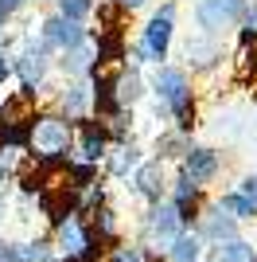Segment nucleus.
I'll return each mask as SVG.
<instances>
[{
    "label": "nucleus",
    "mask_w": 257,
    "mask_h": 262,
    "mask_svg": "<svg viewBox=\"0 0 257 262\" xmlns=\"http://www.w3.org/2000/svg\"><path fill=\"white\" fill-rule=\"evenodd\" d=\"M179 172H187L199 188H207L214 176L222 172V153H214L207 145H191V149L179 157Z\"/></svg>",
    "instance_id": "11"
},
{
    "label": "nucleus",
    "mask_w": 257,
    "mask_h": 262,
    "mask_svg": "<svg viewBox=\"0 0 257 262\" xmlns=\"http://www.w3.org/2000/svg\"><path fill=\"white\" fill-rule=\"evenodd\" d=\"M4 4H8V8H12V12H20V8H23V4H28V0H4Z\"/></svg>",
    "instance_id": "31"
},
{
    "label": "nucleus",
    "mask_w": 257,
    "mask_h": 262,
    "mask_svg": "<svg viewBox=\"0 0 257 262\" xmlns=\"http://www.w3.org/2000/svg\"><path fill=\"white\" fill-rule=\"evenodd\" d=\"M253 258H257L253 243H249V239H238V235L211 247V262H253Z\"/></svg>",
    "instance_id": "18"
},
{
    "label": "nucleus",
    "mask_w": 257,
    "mask_h": 262,
    "mask_svg": "<svg viewBox=\"0 0 257 262\" xmlns=\"http://www.w3.org/2000/svg\"><path fill=\"white\" fill-rule=\"evenodd\" d=\"M109 149V133H106V121L86 114V118L74 121V141H70V153L74 161H86V164H101Z\"/></svg>",
    "instance_id": "6"
},
{
    "label": "nucleus",
    "mask_w": 257,
    "mask_h": 262,
    "mask_svg": "<svg viewBox=\"0 0 257 262\" xmlns=\"http://www.w3.org/2000/svg\"><path fill=\"white\" fill-rule=\"evenodd\" d=\"M113 4H117L121 12H137V8H144L148 0H113Z\"/></svg>",
    "instance_id": "29"
},
{
    "label": "nucleus",
    "mask_w": 257,
    "mask_h": 262,
    "mask_svg": "<svg viewBox=\"0 0 257 262\" xmlns=\"http://www.w3.org/2000/svg\"><path fill=\"white\" fill-rule=\"evenodd\" d=\"M55 114H63L66 121L86 118L90 114V78H66L55 98Z\"/></svg>",
    "instance_id": "12"
},
{
    "label": "nucleus",
    "mask_w": 257,
    "mask_h": 262,
    "mask_svg": "<svg viewBox=\"0 0 257 262\" xmlns=\"http://www.w3.org/2000/svg\"><path fill=\"white\" fill-rule=\"evenodd\" d=\"M59 254H55V243L51 239H28L20 243V254H16V262H55Z\"/></svg>",
    "instance_id": "21"
},
{
    "label": "nucleus",
    "mask_w": 257,
    "mask_h": 262,
    "mask_svg": "<svg viewBox=\"0 0 257 262\" xmlns=\"http://www.w3.org/2000/svg\"><path fill=\"white\" fill-rule=\"evenodd\" d=\"M59 55H63L59 67H63L66 78H90V75H94V67H97V51H94V39H90V35H86L82 43L59 51Z\"/></svg>",
    "instance_id": "14"
},
{
    "label": "nucleus",
    "mask_w": 257,
    "mask_h": 262,
    "mask_svg": "<svg viewBox=\"0 0 257 262\" xmlns=\"http://www.w3.org/2000/svg\"><path fill=\"white\" fill-rule=\"evenodd\" d=\"M253 39H257V4H249L242 16V43H253Z\"/></svg>",
    "instance_id": "24"
},
{
    "label": "nucleus",
    "mask_w": 257,
    "mask_h": 262,
    "mask_svg": "<svg viewBox=\"0 0 257 262\" xmlns=\"http://www.w3.org/2000/svg\"><path fill=\"white\" fill-rule=\"evenodd\" d=\"M109 262H156L148 251V243H117L109 251Z\"/></svg>",
    "instance_id": "22"
},
{
    "label": "nucleus",
    "mask_w": 257,
    "mask_h": 262,
    "mask_svg": "<svg viewBox=\"0 0 257 262\" xmlns=\"http://www.w3.org/2000/svg\"><path fill=\"white\" fill-rule=\"evenodd\" d=\"M140 161H144V157H140V149L133 141H109L106 157H101V168H106V176H113V180H125Z\"/></svg>",
    "instance_id": "15"
},
{
    "label": "nucleus",
    "mask_w": 257,
    "mask_h": 262,
    "mask_svg": "<svg viewBox=\"0 0 257 262\" xmlns=\"http://www.w3.org/2000/svg\"><path fill=\"white\" fill-rule=\"evenodd\" d=\"M183 55H187V67L191 71H214V67H222V43H218V35H191L187 43H183Z\"/></svg>",
    "instance_id": "13"
},
{
    "label": "nucleus",
    "mask_w": 257,
    "mask_h": 262,
    "mask_svg": "<svg viewBox=\"0 0 257 262\" xmlns=\"http://www.w3.org/2000/svg\"><path fill=\"white\" fill-rule=\"evenodd\" d=\"M203 247H207V243L195 235V227H183L179 235L168 243V251H164V254H168V262H203Z\"/></svg>",
    "instance_id": "17"
},
{
    "label": "nucleus",
    "mask_w": 257,
    "mask_h": 262,
    "mask_svg": "<svg viewBox=\"0 0 257 262\" xmlns=\"http://www.w3.org/2000/svg\"><path fill=\"white\" fill-rule=\"evenodd\" d=\"M12 16H16V12H12L8 4H4V0H0V28H8V20H12Z\"/></svg>",
    "instance_id": "30"
},
{
    "label": "nucleus",
    "mask_w": 257,
    "mask_h": 262,
    "mask_svg": "<svg viewBox=\"0 0 257 262\" xmlns=\"http://www.w3.org/2000/svg\"><path fill=\"white\" fill-rule=\"evenodd\" d=\"M55 4H59V16H66V20H86L97 0H55Z\"/></svg>",
    "instance_id": "23"
},
{
    "label": "nucleus",
    "mask_w": 257,
    "mask_h": 262,
    "mask_svg": "<svg viewBox=\"0 0 257 262\" xmlns=\"http://www.w3.org/2000/svg\"><path fill=\"white\" fill-rule=\"evenodd\" d=\"M12 78V55H8V47H0V86Z\"/></svg>",
    "instance_id": "27"
},
{
    "label": "nucleus",
    "mask_w": 257,
    "mask_h": 262,
    "mask_svg": "<svg viewBox=\"0 0 257 262\" xmlns=\"http://www.w3.org/2000/svg\"><path fill=\"white\" fill-rule=\"evenodd\" d=\"M175 12H179V4L175 0H164L160 8L148 16V24H144V32H140V43L148 47L152 63H164L171 51V35H175Z\"/></svg>",
    "instance_id": "4"
},
{
    "label": "nucleus",
    "mask_w": 257,
    "mask_h": 262,
    "mask_svg": "<svg viewBox=\"0 0 257 262\" xmlns=\"http://www.w3.org/2000/svg\"><path fill=\"white\" fill-rule=\"evenodd\" d=\"M47 75H51V55L39 51V47L20 43V51L12 55V78H20V86H28V90H43Z\"/></svg>",
    "instance_id": "7"
},
{
    "label": "nucleus",
    "mask_w": 257,
    "mask_h": 262,
    "mask_svg": "<svg viewBox=\"0 0 257 262\" xmlns=\"http://www.w3.org/2000/svg\"><path fill=\"white\" fill-rule=\"evenodd\" d=\"M191 227H195V235H199L207 247H214V243L234 239V235H238V219H230L222 208H218V204H203Z\"/></svg>",
    "instance_id": "10"
},
{
    "label": "nucleus",
    "mask_w": 257,
    "mask_h": 262,
    "mask_svg": "<svg viewBox=\"0 0 257 262\" xmlns=\"http://www.w3.org/2000/svg\"><path fill=\"white\" fill-rule=\"evenodd\" d=\"M16 254H20V243H12L0 235V262H16Z\"/></svg>",
    "instance_id": "26"
},
{
    "label": "nucleus",
    "mask_w": 257,
    "mask_h": 262,
    "mask_svg": "<svg viewBox=\"0 0 257 262\" xmlns=\"http://www.w3.org/2000/svg\"><path fill=\"white\" fill-rule=\"evenodd\" d=\"M148 90L160 98V110L175 121V129H183V133L195 129L199 102H195V86H191V78H187L183 67L156 63V71H152V78H148Z\"/></svg>",
    "instance_id": "1"
},
{
    "label": "nucleus",
    "mask_w": 257,
    "mask_h": 262,
    "mask_svg": "<svg viewBox=\"0 0 257 262\" xmlns=\"http://www.w3.org/2000/svg\"><path fill=\"white\" fill-rule=\"evenodd\" d=\"M70 141H74V121L63 114H32L28 118V157L35 161H70Z\"/></svg>",
    "instance_id": "2"
},
{
    "label": "nucleus",
    "mask_w": 257,
    "mask_h": 262,
    "mask_svg": "<svg viewBox=\"0 0 257 262\" xmlns=\"http://www.w3.org/2000/svg\"><path fill=\"white\" fill-rule=\"evenodd\" d=\"M214 204H218V208H222V211H226L230 219H238V223H246V219H257V208L249 204L246 196H242V192H238V188L222 192V196L214 200Z\"/></svg>",
    "instance_id": "20"
},
{
    "label": "nucleus",
    "mask_w": 257,
    "mask_h": 262,
    "mask_svg": "<svg viewBox=\"0 0 257 262\" xmlns=\"http://www.w3.org/2000/svg\"><path fill=\"white\" fill-rule=\"evenodd\" d=\"M86 28H82V20H66V16H47V20L39 24V39H43V47L51 55H59V51H66V47H74V43H82L86 39Z\"/></svg>",
    "instance_id": "9"
},
{
    "label": "nucleus",
    "mask_w": 257,
    "mask_h": 262,
    "mask_svg": "<svg viewBox=\"0 0 257 262\" xmlns=\"http://www.w3.org/2000/svg\"><path fill=\"white\" fill-rule=\"evenodd\" d=\"M128 192H133V196H140L144 204H152V200H164V192H168V168H164L160 157L140 161L137 168L128 172Z\"/></svg>",
    "instance_id": "8"
},
{
    "label": "nucleus",
    "mask_w": 257,
    "mask_h": 262,
    "mask_svg": "<svg viewBox=\"0 0 257 262\" xmlns=\"http://www.w3.org/2000/svg\"><path fill=\"white\" fill-rule=\"evenodd\" d=\"M238 192H242V196L257 208V172H246V176H242V180H238Z\"/></svg>",
    "instance_id": "25"
},
{
    "label": "nucleus",
    "mask_w": 257,
    "mask_h": 262,
    "mask_svg": "<svg viewBox=\"0 0 257 262\" xmlns=\"http://www.w3.org/2000/svg\"><path fill=\"white\" fill-rule=\"evenodd\" d=\"M8 223H12V204H8L4 196H0V235L8 231Z\"/></svg>",
    "instance_id": "28"
},
{
    "label": "nucleus",
    "mask_w": 257,
    "mask_h": 262,
    "mask_svg": "<svg viewBox=\"0 0 257 262\" xmlns=\"http://www.w3.org/2000/svg\"><path fill=\"white\" fill-rule=\"evenodd\" d=\"M140 231H144L148 247L168 251V243L183 231V219H179V211H175V204L164 196V200H152L148 204V211H144V219H140Z\"/></svg>",
    "instance_id": "3"
},
{
    "label": "nucleus",
    "mask_w": 257,
    "mask_h": 262,
    "mask_svg": "<svg viewBox=\"0 0 257 262\" xmlns=\"http://www.w3.org/2000/svg\"><path fill=\"white\" fill-rule=\"evenodd\" d=\"M113 94H117V102L128 106V110L148 94V82L140 75V67H117V71H113Z\"/></svg>",
    "instance_id": "16"
},
{
    "label": "nucleus",
    "mask_w": 257,
    "mask_h": 262,
    "mask_svg": "<svg viewBox=\"0 0 257 262\" xmlns=\"http://www.w3.org/2000/svg\"><path fill=\"white\" fill-rule=\"evenodd\" d=\"M156 149H160V161H179L187 149H191V133L183 129H164L156 137Z\"/></svg>",
    "instance_id": "19"
},
{
    "label": "nucleus",
    "mask_w": 257,
    "mask_h": 262,
    "mask_svg": "<svg viewBox=\"0 0 257 262\" xmlns=\"http://www.w3.org/2000/svg\"><path fill=\"white\" fill-rule=\"evenodd\" d=\"M246 8H249V0H199L195 4V24L207 35H222L226 28L242 24Z\"/></svg>",
    "instance_id": "5"
}]
</instances>
